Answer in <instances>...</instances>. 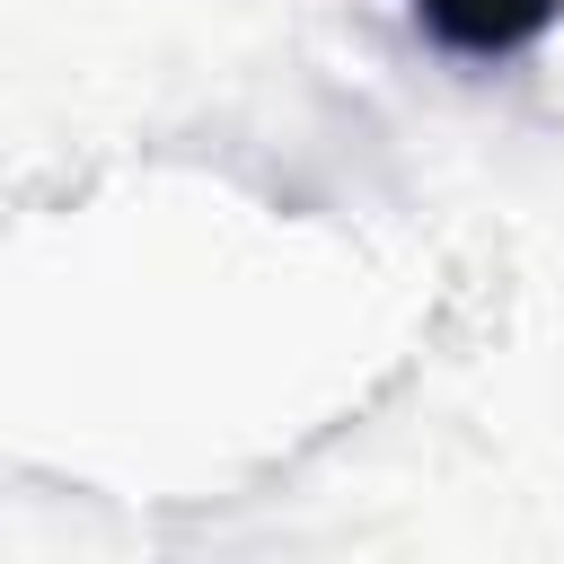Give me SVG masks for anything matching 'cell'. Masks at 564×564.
Returning <instances> with one entry per match:
<instances>
[{"label": "cell", "instance_id": "6da1fadb", "mask_svg": "<svg viewBox=\"0 0 564 564\" xmlns=\"http://www.w3.org/2000/svg\"><path fill=\"white\" fill-rule=\"evenodd\" d=\"M405 9L458 62H511V53H529L564 18V0H405Z\"/></svg>", "mask_w": 564, "mask_h": 564}]
</instances>
